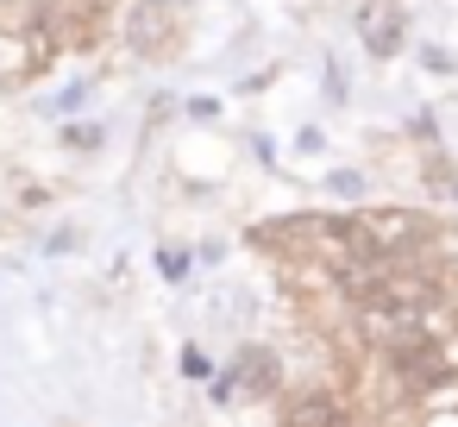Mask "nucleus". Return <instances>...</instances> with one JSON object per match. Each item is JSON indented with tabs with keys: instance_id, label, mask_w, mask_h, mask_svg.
Here are the masks:
<instances>
[{
	"instance_id": "obj_2",
	"label": "nucleus",
	"mask_w": 458,
	"mask_h": 427,
	"mask_svg": "<svg viewBox=\"0 0 458 427\" xmlns=\"http://www.w3.org/2000/svg\"><path fill=\"white\" fill-rule=\"evenodd\" d=\"M364 51H370V57H395V51H402V13L364 7Z\"/></svg>"
},
{
	"instance_id": "obj_5",
	"label": "nucleus",
	"mask_w": 458,
	"mask_h": 427,
	"mask_svg": "<svg viewBox=\"0 0 458 427\" xmlns=\"http://www.w3.org/2000/svg\"><path fill=\"white\" fill-rule=\"evenodd\" d=\"M164 20H170V7H151V13H139V20H132V45H139V51H151V57H164V51H170V38H164Z\"/></svg>"
},
{
	"instance_id": "obj_4",
	"label": "nucleus",
	"mask_w": 458,
	"mask_h": 427,
	"mask_svg": "<svg viewBox=\"0 0 458 427\" xmlns=\"http://www.w3.org/2000/svg\"><path fill=\"white\" fill-rule=\"evenodd\" d=\"M233 383H239L245 396H270V389H276V358H270V352H245V358L233 364Z\"/></svg>"
},
{
	"instance_id": "obj_1",
	"label": "nucleus",
	"mask_w": 458,
	"mask_h": 427,
	"mask_svg": "<svg viewBox=\"0 0 458 427\" xmlns=\"http://www.w3.org/2000/svg\"><path fill=\"white\" fill-rule=\"evenodd\" d=\"M345 233H352V252H364V258H395V252H414V245H420L427 220H420V214H364V220H352Z\"/></svg>"
},
{
	"instance_id": "obj_3",
	"label": "nucleus",
	"mask_w": 458,
	"mask_h": 427,
	"mask_svg": "<svg viewBox=\"0 0 458 427\" xmlns=\"http://www.w3.org/2000/svg\"><path fill=\"white\" fill-rule=\"evenodd\" d=\"M283 427H345V408L333 396H295L289 414H283Z\"/></svg>"
}]
</instances>
